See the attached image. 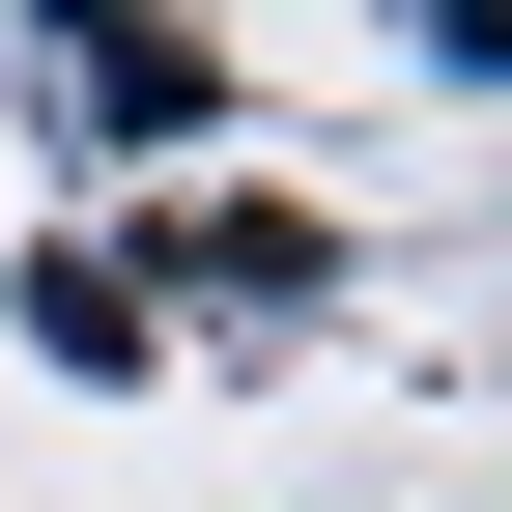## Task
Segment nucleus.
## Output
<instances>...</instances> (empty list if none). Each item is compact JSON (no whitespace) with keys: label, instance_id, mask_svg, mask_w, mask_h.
Wrapping results in <instances>:
<instances>
[{"label":"nucleus","instance_id":"1","mask_svg":"<svg viewBox=\"0 0 512 512\" xmlns=\"http://www.w3.org/2000/svg\"><path fill=\"white\" fill-rule=\"evenodd\" d=\"M200 114H228L200 29H29V143H57V171H171Z\"/></svg>","mask_w":512,"mask_h":512},{"label":"nucleus","instance_id":"2","mask_svg":"<svg viewBox=\"0 0 512 512\" xmlns=\"http://www.w3.org/2000/svg\"><path fill=\"white\" fill-rule=\"evenodd\" d=\"M171 285H200V313H342V228H313V200H200V228L143 256V313Z\"/></svg>","mask_w":512,"mask_h":512},{"label":"nucleus","instance_id":"3","mask_svg":"<svg viewBox=\"0 0 512 512\" xmlns=\"http://www.w3.org/2000/svg\"><path fill=\"white\" fill-rule=\"evenodd\" d=\"M29 342H57V370H86V399H114V370H143L171 313H143V256H114V228H57V256H29Z\"/></svg>","mask_w":512,"mask_h":512}]
</instances>
